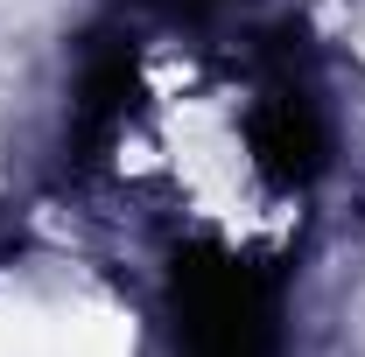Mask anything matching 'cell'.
Instances as JSON below:
<instances>
[{"instance_id": "6da1fadb", "label": "cell", "mask_w": 365, "mask_h": 357, "mask_svg": "<svg viewBox=\"0 0 365 357\" xmlns=\"http://www.w3.org/2000/svg\"><path fill=\"white\" fill-rule=\"evenodd\" d=\"M120 169L162 211L218 245H274L302 218V140L281 98L211 63H176L148 78L127 105Z\"/></svg>"}, {"instance_id": "7a4b0ae2", "label": "cell", "mask_w": 365, "mask_h": 357, "mask_svg": "<svg viewBox=\"0 0 365 357\" xmlns=\"http://www.w3.org/2000/svg\"><path fill=\"white\" fill-rule=\"evenodd\" d=\"M0 357H140L134 309L71 267L0 273Z\"/></svg>"}]
</instances>
